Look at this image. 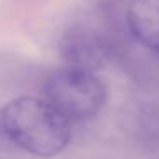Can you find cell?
Returning <instances> with one entry per match:
<instances>
[{
  "instance_id": "cell-1",
  "label": "cell",
  "mask_w": 159,
  "mask_h": 159,
  "mask_svg": "<svg viewBox=\"0 0 159 159\" xmlns=\"http://www.w3.org/2000/svg\"><path fill=\"white\" fill-rule=\"evenodd\" d=\"M4 135L19 149L34 156H57L69 145L70 121L46 99L22 96L0 113Z\"/></svg>"
},
{
  "instance_id": "cell-2",
  "label": "cell",
  "mask_w": 159,
  "mask_h": 159,
  "mask_svg": "<svg viewBox=\"0 0 159 159\" xmlns=\"http://www.w3.org/2000/svg\"><path fill=\"white\" fill-rule=\"evenodd\" d=\"M45 99L69 121L93 118L106 103V86L94 72L65 69L53 72L43 86Z\"/></svg>"
},
{
  "instance_id": "cell-3",
  "label": "cell",
  "mask_w": 159,
  "mask_h": 159,
  "mask_svg": "<svg viewBox=\"0 0 159 159\" xmlns=\"http://www.w3.org/2000/svg\"><path fill=\"white\" fill-rule=\"evenodd\" d=\"M60 53L70 69L94 72L103 70L111 60L108 38L84 26H74L60 39Z\"/></svg>"
},
{
  "instance_id": "cell-4",
  "label": "cell",
  "mask_w": 159,
  "mask_h": 159,
  "mask_svg": "<svg viewBox=\"0 0 159 159\" xmlns=\"http://www.w3.org/2000/svg\"><path fill=\"white\" fill-rule=\"evenodd\" d=\"M125 26L135 39L159 53V0H130Z\"/></svg>"
},
{
  "instance_id": "cell-5",
  "label": "cell",
  "mask_w": 159,
  "mask_h": 159,
  "mask_svg": "<svg viewBox=\"0 0 159 159\" xmlns=\"http://www.w3.org/2000/svg\"><path fill=\"white\" fill-rule=\"evenodd\" d=\"M134 132L144 147L159 149V110L144 106L134 115Z\"/></svg>"
},
{
  "instance_id": "cell-6",
  "label": "cell",
  "mask_w": 159,
  "mask_h": 159,
  "mask_svg": "<svg viewBox=\"0 0 159 159\" xmlns=\"http://www.w3.org/2000/svg\"><path fill=\"white\" fill-rule=\"evenodd\" d=\"M128 2H130V0H127V4H128Z\"/></svg>"
}]
</instances>
